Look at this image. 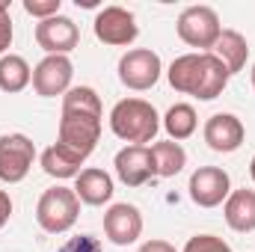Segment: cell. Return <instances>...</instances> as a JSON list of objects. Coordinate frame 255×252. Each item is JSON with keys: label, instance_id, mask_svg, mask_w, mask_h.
<instances>
[{"label": "cell", "instance_id": "1", "mask_svg": "<svg viewBox=\"0 0 255 252\" xmlns=\"http://www.w3.org/2000/svg\"><path fill=\"white\" fill-rule=\"evenodd\" d=\"M169 86L175 92H184V95H193L199 101H214L217 95H223L226 83H229V71L226 65L220 63L211 51L208 54H181L175 57L169 71Z\"/></svg>", "mask_w": 255, "mask_h": 252}, {"label": "cell", "instance_id": "2", "mask_svg": "<svg viewBox=\"0 0 255 252\" xmlns=\"http://www.w3.org/2000/svg\"><path fill=\"white\" fill-rule=\"evenodd\" d=\"M110 127L119 139H125L130 145H145L157 136L160 116L142 98H122L110 113Z\"/></svg>", "mask_w": 255, "mask_h": 252}, {"label": "cell", "instance_id": "3", "mask_svg": "<svg viewBox=\"0 0 255 252\" xmlns=\"http://www.w3.org/2000/svg\"><path fill=\"white\" fill-rule=\"evenodd\" d=\"M80 214V199L71 187H48L42 193L39 205H36V223L42 226V232L48 235H63L77 223Z\"/></svg>", "mask_w": 255, "mask_h": 252}, {"label": "cell", "instance_id": "4", "mask_svg": "<svg viewBox=\"0 0 255 252\" xmlns=\"http://www.w3.org/2000/svg\"><path fill=\"white\" fill-rule=\"evenodd\" d=\"M101 139V116L86 110H63L60 116V136L57 142L77 151L80 157H89Z\"/></svg>", "mask_w": 255, "mask_h": 252}, {"label": "cell", "instance_id": "5", "mask_svg": "<svg viewBox=\"0 0 255 252\" xmlns=\"http://www.w3.org/2000/svg\"><path fill=\"white\" fill-rule=\"evenodd\" d=\"M178 39L190 48H199V54H208L214 48V42L220 39L223 27H220V15L211 9V6H187L181 15H178Z\"/></svg>", "mask_w": 255, "mask_h": 252}, {"label": "cell", "instance_id": "6", "mask_svg": "<svg viewBox=\"0 0 255 252\" xmlns=\"http://www.w3.org/2000/svg\"><path fill=\"white\" fill-rule=\"evenodd\" d=\"M36 160V145L27 133H3L0 136V181L18 184L27 178Z\"/></svg>", "mask_w": 255, "mask_h": 252}, {"label": "cell", "instance_id": "7", "mask_svg": "<svg viewBox=\"0 0 255 252\" xmlns=\"http://www.w3.org/2000/svg\"><path fill=\"white\" fill-rule=\"evenodd\" d=\"M160 57L148 48H133L119 60V80L133 92H145L160 80Z\"/></svg>", "mask_w": 255, "mask_h": 252}, {"label": "cell", "instance_id": "8", "mask_svg": "<svg viewBox=\"0 0 255 252\" xmlns=\"http://www.w3.org/2000/svg\"><path fill=\"white\" fill-rule=\"evenodd\" d=\"M139 36L136 18L133 12H128L122 6H104L95 15V39L110 45V48H128L133 45V39Z\"/></svg>", "mask_w": 255, "mask_h": 252}, {"label": "cell", "instance_id": "9", "mask_svg": "<svg viewBox=\"0 0 255 252\" xmlns=\"http://www.w3.org/2000/svg\"><path fill=\"white\" fill-rule=\"evenodd\" d=\"M36 45L48 51V57H68L80 45V30L71 18L54 15L36 24Z\"/></svg>", "mask_w": 255, "mask_h": 252}, {"label": "cell", "instance_id": "10", "mask_svg": "<svg viewBox=\"0 0 255 252\" xmlns=\"http://www.w3.org/2000/svg\"><path fill=\"white\" fill-rule=\"evenodd\" d=\"M190 199L199 208H217L229 199L232 193V181L229 172L220 166H199L190 175Z\"/></svg>", "mask_w": 255, "mask_h": 252}, {"label": "cell", "instance_id": "11", "mask_svg": "<svg viewBox=\"0 0 255 252\" xmlns=\"http://www.w3.org/2000/svg\"><path fill=\"white\" fill-rule=\"evenodd\" d=\"M71 77H74V65L68 57H45L33 68V89L42 98H57L71 89Z\"/></svg>", "mask_w": 255, "mask_h": 252}, {"label": "cell", "instance_id": "12", "mask_svg": "<svg viewBox=\"0 0 255 252\" xmlns=\"http://www.w3.org/2000/svg\"><path fill=\"white\" fill-rule=\"evenodd\" d=\"M113 166L125 187H142L154 178V157H151L148 145H125L116 154Z\"/></svg>", "mask_w": 255, "mask_h": 252}, {"label": "cell", "instance_id": "13", "mask_svg": "<svg viewBox=\"0 0 255 252\" xmlns=\"http://www.w3.org/2000/svg\"><path fill=\"white\" fill-rule=\"evenodd\" d=\"M104 235L116 247L133 244L142 235V214H139V208L136 205H128V202L110 205V211L104 214Z\"/></svg>", "mask_w": 255, "mask_h": 252}, {"label": "cell", "instance_id": "14", "mask_svg": "<svg viewBox=\"0 0 255 252\" xmlns=\"http://www.w3.org/2000/svg\"><path fill=\"white\" fill-rule=\"evenodd\" d=\"M205 142H208V148H214V151H220V154H232V151H238L241 145H244V136H247V130H244V122L235 116V113H214L208 122H205Z\"/></svg>", "mask_w": 255, "mask_h": 252}, {"label": "cell", "instance_id": "15", "mask_svg": "<svg viewBox=\"0 0 255 252\" xmlns=\"http://www.w3.org/2000/svg\"><path fill=\"white\" fill-rule=\"evenodd\" d=\"M71 190L77 193V199H80L83 205L98 208V205H107V202L113 199V178H110L104 169L89 166V169H83V172L74 178V187Z\"/></svg>", "mask_w": 255, "mask_h": 252}, {"label": "cell", "instance_id": "16", "mask_svg": "<svg viewBox=\"0 0 255 252\" xmlns=\"http://www.w3.org/2000/svg\"><path fill=\"white\" fill-rule=\"evenodd\" d=\"M226 223L229 229L241 232V235H250L255 232V190H232L229 199H226Z\"/></svg>", "mask_w": 255, "mask_h": 252}, {"label": "cell", "instance_id": "17", "mask_svg": "<svg viewBox=\"0 0 255 252\" xmlns=\"http://www.w3.org/2000/svg\"><path fill=\"white\" fill-rule=\"evenodd\" d=\"M211 54L226 65V71H229V77H232V74H238V71L247 65V57H250V42H247L238 30H223V33H220V39L214 42Z\"/></svg>", "mask_w": 255, "mask_h": 252}, {"label": "cell", "instance_id": "18", "mask_svg": "<svg viewBox=\"0 0 255 252\" xmlns=\"http://www.w3.org/2000/svg\"><path fill=\"white\" fill-rule=\"evenodd\" d=\"M83 160L86 157H80L77 151H71V148H65L60 142H54V145H48L45 151H42V169L51 175V178H57V181H65V178H77L83 169Z\"/></svg>", "mask_w": 255, "mask_h": 252}, {"label": "cell", "instance_id": "19", "mask_svg": "<svg viewBox=\"0 0 255 252\" xmlns=\"http://www.w3.org/2000/svg\"><path fill=\"white\" fill-rule=\"evenodd\" d=\"M151 157H154V175L157 178H172L187 166V151L181 142H154L151 145Z\"/></svg>", "mask_w": 255, "mask_h": 252}, {"label": "cell", "instance_id": "20", "mask_svg": "<svg viewBox=\"0 0 255 252\" xmlns=\"http://www.w3.org/2000/svg\"><path fill=\"white\" fill-rule=\"evenodd\" d=\"M30 83H33V68L27 65L24 57H18V54L0 57V89L3 92L15 95V92H24Z\"/></svg>", "mask_w": 255, "mask_h": 252}, {"label": "cell", "instance_id": "21", "mask_svg": "<svg viewBox=\"0 0 255 252\" xmlns=\"http://www.w3.org/2000/svg\"><path fill=\"white\" fill-rule=\"evenodd\" d=\"M196 125H199V119H196V110L190 104H172L166 110V116H163V127H166L172 142H181V139L193 136Z\"/></svg>", "mask_w": 255, "mask_h": 252}, {"label": "cell", "instance_id": "22", "mask_svg": "<svg viewBox=\"0 0 255 252\" xmlns=\"http://www.w3.org/2000/svg\"><path fill=\"white\" fill-rule=\"evenodd\" d=\"M184 252H232V247L217 235H193L184 244Z\"/></svg>", "mask_w": 255, "mask_h": 252}, {"label": "cell", "instance_id": "23", "mask_svg": "<svg viewBox=\"0 0 255 252\" xmlns=\"http://www.w3.org/2000/svg\"><path fill=\"white\" fill-rule=\"evenodd\" d=\"M60 6H63V0H24V12L39 21L60 15Z\"/></svg>", "mask_w": 255, "mask_h": 252}, {"label": "cell", "instance_id": "24", "mask_svg": "<svg viewBox=\"0 0 255 252\" xmlns=\"http://www.w3.org/2000/svg\"><path fill=\"white\" fill-rule=\"evenodd\" d=\"M57 252H104V247L92 235H77V238H68Z\"/></svg>", "mask_w": 255, "mask_h": 252}, {"label": "cell", "instance_id": "25", "mask_svg": "<svg viewBox=\"0 0 255 252\" xmlns=\"http://www.w3.org/2000/svg\"><path fill=\"white\" fill-rule=\"evenodd\" d=\"M12 45V18H9V6L0 3V54L9 51Z\"/></svg>", "mask_w": 255, "mask_h": 252}, {"label": "cell", "instance_id": "26", "mask_svg": "<svg viewBox=\"0 0 255 252\" xmlns=\"http://www.w3.org/2000/svg\"><path fill=\"white\" fill-rule=\"evenodd\" d=\"M136 252H178V250H175L169 241H145Z\"/></svg>", "mask_w": 255, "mask_h": 252}, {"label": "cell", "instance_id": "27", "mask_svg": "<svg viewBox=\"0 0 255 252\" xmlns=\"http://www.w3.org/2000/svg\"><path fill=\"white\" fill-rule=\"evenodd\" d=\"M9 217H12V199L6 190H0V229L9 223Z\"/></svg>", "mask_w": 255, "mask_h": 252}, {"label": "cell", "instance_id": "28", "mask_svg": "<svg viewBox=\"0 0 255 252\" xmlns=\"http://www.w3.org/2000/svg\"><path fill=\"white\" fill-rule=\"evenodd\" d=\"M250 175H253V181H255V157H253V163H250Z\"/></svg>", "mask_w": 255, "mask_h": 252}, {"label": "cell", "instance_id": "29", "mask_svg": "<svg viewBox=\"0 0 255 252\" xmlns=\"http://www.w3.org/2000/svg\"><path fill=\"white\" fill-rule=\"evenodd\" d=\"M250 80H253V86H255V65H253V71H250Z\"/></svg>", "mask_w": 255, "mask_h": 252}]
</instances>
